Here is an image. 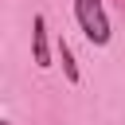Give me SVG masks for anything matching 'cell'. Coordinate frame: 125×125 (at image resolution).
I'll use <instances>...</instances> for the list:
<instances>
[{
	"mask_svg": "<svg viewBox=\"0 0 125 125\" xmlns=\"http://www.w3.org/2000/svg\"><path fill=\"white\" fill-rule=\"evenodd\" d=\"M74 16H78L82 35H86L94 47L109 43V20H105V12H102V0H74Z\"/></svg>",
	"mask_w": 125,
	"mask_h": 125,
	"instance_id": "obj_1",
	"label": "cell"
},
{
	"mask_svg": "<svg viewBox=\"0 0 125 125\" xmlns=\"http://www.w3.org/2000/svg\"><path fill=\"white\" fill-rule=\"evenodd\" d=\"M59 59H62V74H66V82H78V66H74V55H70V47L59 39Z\"/></svg>",
	"mask_w": 125,
	"mask_h": 125,
	"instance_id": "obj_3",
	"label": "cell"
},
{
	"mask_svg": "<svg viewBox=\"0 0 125 125\" xmlns=\"http://www.w3.org/2000/svg\"><path fill=\"white\" fill-rule=\"evenodd\" d=\"M31 55H35V66H51V51H47V20H43V16L31 20Z\"/></svg>",
	"mask_w": 125,
	"mask_h": 125,
	"instance_id": "obj_2",
	"label": "cell"
}]
</instances>
